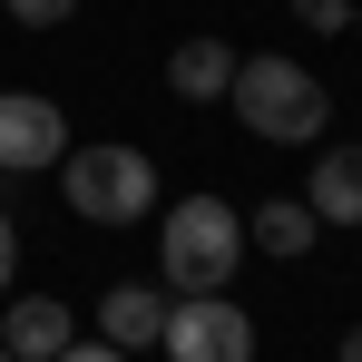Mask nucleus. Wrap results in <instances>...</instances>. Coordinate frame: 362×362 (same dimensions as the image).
<instances>
[{
  "instance_id": "obj_17",
  "label": "nucleus",
  "mask_w": 362,
  "mask_h": 362,
  "mask_svg": "<svg viewBox=\"0 0 362 362\" xmlns=\"http://www.w3.org/2000/svg\"><path fill=\"white\" fill-rule=\"evenodd\" d=\"M353 40H362V10H353Z\"/></svg>"
},
{
  "instance_id": "obj_5",
  "label": "nucleus",
  "mask_w": 362,
  "mask_h": 362,
  "mask_svg": "<svg viewBox=\"0 0 362 362\" xmlns=\"http://www.w3.org/2000/svg\"><path fill=\"white\" fill-rule=\"evenodd\" d=\"M59 157H69V118H59V98L10 88V98H0V167L20 177V167H59Z\"/></svg>"
},
{
  "instance_id": "obj_11",
  "label": "nucleus",
  "mask_w": 362,
  "mask_h": 362,
  "mask_svg": "<svg viewBox=\"0 0 362 362\" xmlns=\"http://www.w3.org/2000/svg\"><path fill=\"white\" fill-rule=\"evenodd\" d=\"M294 20H303V30H323V40H333V30H353V0H294Z\"/></svg>"
},
{
  "instance_id": "obj_16",
  "label": "nucleus",
  "mask_w": 362,
  "mask_h": 362,
  "mask_svg": "<svg viewBox=\"0 0 362 362\" xmlns=\"http://www.w3.org/2000/svg\"><path fill=\"white\" fill-rule=\"evenodd\" d=\"M0 362H20V353H10V343H0Z\"/></svg>"
},
{
  "instance_id": "obj_13",
  "label": "nucleus",
  "mask_w": 362,
  "mask_h": 362,
  "mask_svg": "<svg viewBox=\"0 0 362 362\" xmlns=\"http://www.w3.org/2000/svg\"><path fill=\"white\" fill-rule=\"evenodd\" d=\"M49 362H127V353H118V343H108V333H98V343H78V333H69V343H59V353H49Z\"/></svg>"
},
{
  "instance_id": "obj_9",
  "label": "nucleus",
  "mask_w": 362,
  "mask_h": 362,
  "mask_svg": "<svg viewBox=\"0 0 362 362\" xmlns=\"http://www.w3.org/2000/svg\"><path fill=\"white\" fill-rule=\"evenodd\" d=\"M313 235H323V226H313V206H303V196H264V206L245 216V245H255V255H274V264L313 255Z\"/></svg>"
},
{
  "instance_id": "obj_2",
  "label": "nucleus",
  "mask_w": 362,
  "mask_h": 362,
  "mask_svg": "<svg viewBox=\"0 0 362 362\" xmlns=\"http://www.w3.org/2000/svg\"><path fill=\"white\" fill-rule=\"evenodd\" d=\"M226 98H235V118L255 127V137H274V147H313L323 137V118H333V98H323V78L294 59H235V78H226Z\"/></svg>"
},
{
  "instance_id": "obj_8",
  "label": "nucleus",
  "mask_w": 362,
  "mask_h": 362,
  "mask_svg": "<svg viewBox=\"0 0 362 362\" xmlns=\"http://www.w3.org/2000/svg\"><path fill=\"white\" fill-rule=\"evenodd\" d=\"M313 226H362V147H323V167L303 177Z\"/></svg>"
},
{
  "instance_id": "obj_10",
  "label": "nucleus",
  "mask_w": 362,
  "mask_h": 362,
  "mask_svg": "<svg viewBox=\"0 0 362 362\" xmlns=\"http://www.w3.org/2000/svg\"><path fill=\"white\" fill-rule=\"evenodd\" d=\"M226 78H235V49L226 40H186L177 59H167V88L177 98H226Z\"/></svg>"
},
{
  "instance_id": "obj_3",
  "label": "nucleus",
  "mask_w": 362,
  "mask_h": 362,
  "mask_svg": "<svg viewBox=\"0 0 362 362\" xmlns=\"http://www.w3.org/2000/svg\"><path fill=\"white\" fill-rule=\"evenodd\" d=\"M59 196L69 216H88V226H137L147 206H157V157L147 147H69L59 157Z\"/></svg>"
},
{
  "instance_id": "obj_6",
  "label": "nucleus",
  "mask_w": 362,
  "mask_h": 362,
  "mask_svg": "<svg viewBox=\"0 0 362 362\" xmlns=\"http://www.w3.org/2000/svg\"><path fill=\"white\" fill-rule=\"evenodd\" d=\"M69 333H78V313H69L59 294H20V303H0V343H10L20 362H49Z\"/></svg>"
},
{
  "instance_id": "obj_7",
  "label": "nucleus",
  "mask_w": 362,
  "mask_h": 362,
  "mask_svg": "<svg viewBox=\"0 0 362 362\" xmlns=\"http://www.w3.org/2000/svg\"><path fill=\"white\" fill-rule=\"evenodd\" d=\"M98 333H108L118 353L157 343V333H167V284H108V294H98Z\"/></svg>"
},
{
  "instance_id": "obj_4",
  "label": "nucleus",
  "mask_w": 362,
  "mask_h": 362,
  "mask_svg": "<svg viewBox=\"0 0 362 362\" xmlns=\"http://www.w3.org/2000/svg\"><path fill=\"white\" fill-rule=\"evenodd\" d=\"M167 362H255V313L235 294H167Z\"/></svg>"
},
{
  "instance_id": "obj_15",
  "label": "nucleus",
  "mask_w": 362,
  "mask_h": 362,
  "mask_svg": "<svg viewBox=\"0 0 362 362\" xmlns=\"http://www.w3.org/2000/svg\"><path fill=\"white\" fill-rule=\"evenodd\" d=\"M333 362H362V323H353V333H343V353H333Z\"/></svg>"
},
{
  "instance_id": "obj_1",
  "label": "nucleus",
  "mask_w": 362,
  "mask_h": 362,
  "mask_svg": "<svg viewBox=\"0 0 362 362\" xmlns=\"http://www.w3.org/2000/svg\"><path fill=\"white\" fill-rule=\"evenodd\" d=\"M157 264H167V294H226L245 264V216L226 196H177V216L157 235Z\"/></svg>"
},
{
  "instance_id": "obj_14",
  "label": "nucleus",
  "mask_w": 362,
  "mask_h": 362,
  "mask_svg": "<svg viewBox=\"0 0 362 362\" xmlns=\"http://www.w3.org/2000/svg\"><path fill=\"white\" fill-rule=\"evenodd\" d=\"M10 274H20V226L0 216V294H10Z\"/></svg>"
},
{
  "instance_id": "obj_12",
  "label": "nucleus",
  "mask_w": 362,
  "mask_h": 362,
  "mask_svg": "<svg viewBox=\"0 0 362 362\" xmlns=\"http://www.w3.org/2000/svg\"><path fill=\"white\" fill-rule=\"evenodd\" d=\"M0 10H10L20 30H59V20H69V10H78V0H0Z\"/></svg>"
}]
</instances>
